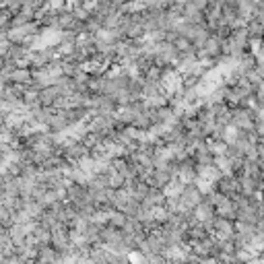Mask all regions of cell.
<instances>
[{
    "label": "cell",
    "instance_id": "6da1fadb",
    "mask_svg": "<svg viewBox=\"0 0 264 264\" xmlns=\"http://www.w3.org/2000/svg\"><path fill=\"white\" fill-rule=\"evenodd\" d=\"M219 215L221 217H234V213H235V206L234 205H231V200H221V203H219Z\"/></svg>",
    "mask_w": 264,
    "mask_h": 264
}]
</instances>
